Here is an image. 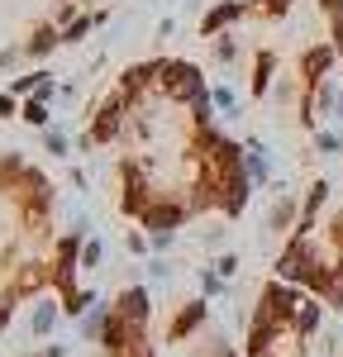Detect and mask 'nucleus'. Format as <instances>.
Listing matches in <instances>:
<instances>
[{"label": "nucleus", "mask_w": 343, "mask_h": 357, "mask_svg": "<svg viewBox=\"0 0 343 357\" xmlns=\"http://www.w3.org/2000/svg\"><path fill=\"white\" fill-rule=\"evenodd\" d=\"M162 62H167V57H148V62H134V67L119 77V91L129 96V105H134V110L143 105V96L162 82Z\"/></svg>", "instance_id": "20e7f679"}, {"label": "nucleus", "mask_w": 343, "mask_h": 357, "mask_svg": "<svg viewBox=\"0 0 343 357\" xmlns=\"http://www.w3.org/2000/svg\"><path fill=\"white\" fill-rule=\"evenodd\" d=\"M210 100H215V110L224 119H238V91L234 86H210Z\"/></svg>", "instance_id": "412c9836"}, {"label": "nucleus", "mask_w": 343, "mask_h": 357, "mask_svg": "<svg viewBox=\"0 0 343 357\" xmlns=\"http://www.w3.org/2000/svg\"><path fill=\"white\" fill-rule=\"evenodd\" d=\"M43 148H48L53 158H67V148H72V138H67V129H57V124H48V129H43Z\"/></svg>", "instance_id": "a878e982"}, {"label": "nucleus", "mask_w": 343, "mask_h": 357, "mask_svg": "<svg viewBox=\"0 0 343 357\" xmlns=\"http://www.w3.org/2000/svg\"><path fill=\"white\" fill-rule=\"evenodd\" d=\"M324 257L343 267V205L329 215V224H324Z\"/></svg>", "instance_id": "f3484780"}, {"label": "nucleus", "mask_w": 343, "mask_h": 357, "mask_svg": "<svg viewBox=\"0 0 343 357\" xmlns=\"http://www.w3.org/2000/svg\"><path fill=\"white\" fill-rule=\"evenodd\" d=\"M210 53H215L220 67H234V62H238V38H234V33H215V38H210Z\"/></svg>", "instance_id": "aec40b11"}, {"label": "nucleus", "mask_w": 343, "mask_h": 357, "mask_svg": "<svg viewBox=\"0 0 343 357\" xmlns=\"http://www.w3.org/2000/svg\"><path fill=\"white\" fill-rule=\"evenodd\" d=\"M224 276L215 272V267H200V296H205V301H220V296H224Z\"/></svg>", "instance_id": "b1692460"}, {"label": "nucleus", "mask_w": 343, "mask_h": 357, "mask_svg": "<svg viewBox=\"0 0 343 357\" xmlns=\"http://www.w3.org/2000/svg\"><path fill=\"white\" fill-rule=\"evenodd\" d=\"M114 357H153V348L143 343V348H134V353H114Z\"/></svg>", "instance_id": "79ce46f5"}, {"label": "nucleus", "mask_w": 343, "mask_h": 357, "mask_svg": "<svg viewBox=\"0 0 343 357\" xmlns=\"http://www.w3.org/2000/svg\"><path fill=\"white\" fill-rule=\"evenodd\" d=\"M20 119H24V124H33V129H48V124H53V114H48V105H43V100H24Z\"/></svg>", "instance_id": "393cba45"}, {"label": "nucleus", "mask_w": 343, "mask_h": 357, "mask_svg": "<svg viewBox=\"0 0 343 357\" xmlns=\"http://www.w3.org/2000/svg\"><path fill=\"white\" fill-rule=\"evenodd\" d=\"M291 5H296V0H253V15H267V20H282V15H291Z\"/></svg>", "instance_id": "cd10ccee"}, {"label": "nucleus", "mask_w": 343, "mask_h": 357, "mask_svg": "<svg viewBox=\"0 0 343 357\" xmlns=\"http://www.w3.org/2000/svg\"><path fill=\"white\" fill-rule=\"evenodd\" d=\"M24 357H72L67 343H48V348H38V353H24Z\"/></svg>", "instance_id": "4c0bfd02"}, {"label": "nucleus", "mask_w": 343, "mask_h": 357, "mask_svg": "<svg viewBox=\"0 0 343 357\" xmlns=\"http://www.w3.org/2000/svg\"><path fill=\"white\" fill-rule=\"evenodd\" d=\"M319 353H324V357H339L343 353V329H329V333H324V348H319Z\"/></svg>", "instance_id": "72a5a7b5"}, {"label": "nucleus", "mask_w": 343, "mask_h": 357, "mask_svg": "<svg viewBox=\"0 0 343 357\" xmlns=\"http://www.w3.org/2000/svg\"><path fill=\"white\" fill-rule=\"evenodd\" d=\"M329 43H334V53L343 57V20H329Z\"/></svg>", "instance_id": "58836bf2"}, {"label": "nucleus", "mask_w": 343, "mask_h": 357, "mask_svg": "<svg viewBox=\"0 0 343 357\" xmlns=\"http://www.w3.org/2000/svg\"><path fill=\"white\" fill-rule=\"evenodd\" d=\"M105 20H110V10H91V15H77L72 24L62 29V43H82L86 33H91V29H100Z\"/></svg>", "instance_id": "dca6fc26"}, {"label": "nucleus", "mask_w": 343, "mask_h": 357, "mask_svg": "<svg viewBox=\"0 0 343 357\" xmlns=\"http://www.w3.org/2000/svg\"><path fill=\"white\" fill-rule=\"evenodd\" d=\"M248 15H253V0H215V5L200 15V33H205V38L229 33V24H238V20H248Z\"/></svg>", "instance_id": "423d86ee"}, {"label": "nucleus", "mask_w": 343, "mask_h": 357, "mask_svg": "<svg viewBox=\"0 0 343 357\" xmlns=\"http://www.w3.org/2000/svg\"><path fill=\"white\" fill-rule=\"evenodd\" d=\"M72 234L91 238V215H86V210H72Z\"/></svg>", "instance_id": "e433bc0d"}, {"label": "nucleus", "mask_w": 343, "mask_h": 357, "mask_svg": "<svg viewBox=\"0 0 343 357\" xmlns=\"http://www.w3.org/2000/svg\"><path fill=\"white\" fill-rule=\"evenodd\" d=\"M162 91H167L172 100H196L200 91H205V72H200L196 62H186V57H167L162 62Z\"/></svg>", "instance_id": "f03ea898"}, {"label": "nucleus", "mask_w": 343, "mask_h": 357, "mask_svg": "<svg viewBox=\"0 0 343 357\" xmlns=\"http://www.w3.org/2000/svg\"><path fill=\"white\" fill-rule=\"evenodd\" d=\"M15 301H20L15 291H5V296H0V333L10 329V319H15Z\"/></svg>", "instance_id": "7c9ffc66"}, {"label": "nucleus", "mask_w": 343, "mask_h": 357, "mask_svg": "<svg viewBox=\"0 0 343 357\" xmlns=\"http://www.w3.org/2000/svg\"><path fill=\"white\" fill-rule=\"evenodd\" d=\"M186 220H191V205L186 200H167V195H153V205L139 215V224L148 234H176Z\"/></svg>", "instance_id": "7ed1b4c3"}, {"label": "nucleus", "mask_w": 343, "mask_h": 357, "mask_svg": "<svg viewBox=\"0 0 343 357\" xmlns=\"http://www.w3.org/2000/svg\"><path fill=\"white\" fill-rule=\"evenodd\" d=\"M105 262V243L100 238H86V248H82V272H96Z\"/></svg>", "instance_id": "bb28decb"}, {"label": "nucleus", "mask_w": 343, "mask_h": 357, "mask_svg": "<svg viewBox=\"0 0 343 357\" xmlns=\"http://www.w3.org/2000/svg\"><path fill=\"white\" fill-rule=\"evenodd\" d=\"M272 86H277V53H272V48H257V57H253V82H248V91L262 100Z\"/></svg>", "instance_id": "4468645a"}, {"label": "nucleus", "mask_w": 343, "mask_h": 357, "mask_svg": "<svg viewBox=\"0 0 343 357\" xmlns=\"http://www.w3.org/2000/svg\"><path fill=\"white\" fill-rule=\"evenodd\" d=\"M334 119L343 124V91H339V105H334Z\"/></svg>", "instance_id": "37998d69"}, {"label": "nucleus", "mask_w": 343, "mask_h": 357, "mask_svg": "<svg viewBox=\"0 0 343 357\" xmlns=\"http://www.w3.org/2000/svg\"><path fill=\"white\" fill-rule=\"evenodd\" d=\"M243 167H248L253 186H267V181H272V148H267L262 138H248V143H243Z\"/></svg>", "instance_id": "f8f14e48"}, {"label": "nucleus", "mask_w": 343, "mask_h": 357, "mask_svg": "<svg viewBox=\"0 0 343 357\" xmlns=\"http://www.w3.org/2000/svg\"><path fill=\"white\" fill-rule=\"evenodd\" d=\"M314 148L324 158H339L343 153V129H314Z\"/></svg>", "instance_id": "5701e85b"}, {"label": "nucleus", "mask_w": 343, "mask_h": 357, "mask_svg": "<svg viewBox=\"0 0 343 357\" xmlns=\"http://www.w3.org/2000/svg\"><path fill=\"white\" fill-rule=\"evenodd\" d=\"M148 276L153 281H172V262L167 257H148Z\"/></svg>", "instance_id": "2f4dec72"}, {"label": "nucleus", "mask_w": 343, "mask_h": 357, "mask_svg": "<svg viewBox=\"0 0 343 357\" xmlns=\"http://www.w3.org/2000/svg\"><path fill=\"white\" fill-rule=\"evenodd\" d=\"M319 10H324V20H343V0H319Z\"/></svg>", "instance_id": "ea45409f"}, {"label": "nucleus", "mask_w": 343, "mask_h": 357, "mask_svg": "<svg viewBox=\"0 0 343 357\" xmlns=\"http://www.w3.org/2000/svg\"><path fill=\"white\" fill-rule=\"evenodd\" d=\"M114 314H124V319H134V324H148V319H153V296H148V286H124V291L114 296Z\"/></svg>", "instance_id": "9b49d317"}, {"label": "nucleus", "mask_w": 343, "mask_h": 357, "mask_svg": "<svg viewBox=\"0 0 343 357\" xmlns=\"http://www.w3.org/2000/svg\"><path fill=\"white\" fill-rule=\"evenodd\" d=\"M20 57H24V43H10V48H0V72H10Z\"/></svg>", "instance_id": "f704fd0d"}, {"label": "nucleus", "mask_w": 343, "mask_h": 357, "mask_svg": "<svg viewBox=\"0 0 343 357\" xmlns=\"http://www.w3.org/2000/svg\"><path fill=\"white\" fill-rule=\"evenodd\" d=\"M172 243H176V234H148V248H153V257H162Z\"/></svg>", "instance_id": "c9c22d12"}, {"label": "nucleus", "mask_w": 343, "mask_h": 357, "mask_svg": "<svg viewBox=\"0 0 343 357\" xmlns=\"http://www.w3.org/2000/svg\"><path fill=\"white\" fill-rule=\"evenodd\" d=\"M267 234H296V224H300V200L291 191H277V200H272V210H267Z\"/></svg>", "instance_id": "9d476101"}, {"label": "nucleus", "mask_w": 343, "mask_h": 357, "mask_svg": "<svg viewBox=\"0 0 343 357\" xmlns=\"http://www.w3.org/2000/svg\"><path fill=\"white\" fill-rule=\"evenodd\" d=\"M91 305H100V296L91 291V286H77L72 296H62V314H72V319H82Z\"/></svg>", "instance_id": "a211bd4d"}, {"label": "nucleus", "mask_w": 343, "mask_h": 357, "mask_svg": "<svg viewBox=\"0 0 343 357\" xmlns=\"http://www.w3.org/2000/svg\"><path fill=\"white\" fill-rule=\"evenodd\" d=\"M57 314H62V301H53V296H33L29 319H24V333L29 338H48V333L57 329Z\"/></svg>", "instance_id": "1a4fd4ad"}, {"label": "nucleus", "mask_w": 343, "mask_h": 357, "mask_svg": "<svg viewBox=\"0 0 343 357\" xmlns=\"http://www.w3.org/2000/svg\"><path fill=\"white\" fill-rule=\"evenodd\" d=\"M205 319H210V301H205V296L176 305V314H172V324H167V343H172V348H176V343H186L196 329H205Z\"/></svg>", "instance_id": "0eeeda50"}, {"label": "nucleus", "mask_w": 343, "mask_h": 357, "mask_svg": "<svg viewBox=\"0 0 343 357\" xmlns=\"http://www.w3.org/2000/svg\"><path fill=\"white\" fill-rule=\"evenodd\" d=\"M124 248H129L134 257H153V248H148V234H129V238H124Z\"/></svg>", "instance_id": "473e14b6"}, {"label": "nucleus", "mask_w": 343, "mask_h": 357, "mask_svg": "<svg viewBox=\"0 0 343 357\" xmlns=\"http://www.w3.org/2000/svg\"><path fill=\"white\" fill-rule=\"evenodd\" d=\"M324 310H329V305L305 291V301H300V310H296V319H291V324L305 333V338H314V333H319V324H324Z\"/></svg>", "instance_id": "2eb2a0df"}, {"label": "nucleus", "mask_w": 343, "mask_h": 357, "mask_svg": "<svg viewBox=\"0 0 343 357\" xmlns=\"http://www.w3.org/2000/svg\"><path fill=\"white\" fill-rule=\"evenodd\" d=\"M224 238H229V229H210V234H205L200 243H205V248H220V243H224Z\"/></svg>", "instance_id": "a19ab883"}, {"label": "nucleus", "mask_w": 343, "mask_h": 357, "mask_svg": "<svg viewBox=\"0 0 343 357\" xmlns=\"http://www.w3.org/2000/svg\"><path fill=\"white\" fill-rule=\"evenodd\" d=\"M53 48H62V29H57V24H38L24 38V57H29V62H43Z\"/></svg>", "instance_id": "ddd939ff"}, {"label": "nucleus", "mask_w": 343, "mask_h": 357, "mask_svg": "<svg viewBox=\"0 0 343 357\" xmlns=\"http://www.w3.org/2000/svg\"><path fill=\"white\" fill-rule=\"evenodd\" d=\"M53 96H57V82H53V72H43V67H38V72H33V91H29L24 100H43V105H48Z\"/></svg>", "instance_id": "4be33fe9"}, {"label": "nucleus", "mask_w": 343, "mask_h": 357, "mask_svg": "<svg viewBox=\"0 0 343 357\" xmlns=\"http://www.w3.org/2000/svg\"><path fill=\"white\" fill-rule=\"evenodd\" d=\"M210 267H215V272L229 281V276H238V267H243V262H238V252H220V257H215Z\"/></svg>", "instance_id": "c85d7f7f"}, {"label": "nucleus", "mask_w": 343, "mask_h": 357, "mask_svg": "<svg viewBox=\"0 0 343 357\" xmlns=\"http://www.w3.org/2000/svg\"><path fill=\"white\" fill-rule=\"evenodd\" d=\"M129 114H134V105H129V96L114 86L110 96L96 105V114H91V138L96 143H114V138L124 134V124H129Z\"/></svg>", "instance_id": "f257e3e1"}, {"label": "nucleus", "mask_w": 343, "mask_h": 357, "mask_svg": "<svg viewBox=\"0 0 343 357\" xmlns=\"http://www.w3.org/2000/svg\"><path fill=\"white\" fill-rule=\"evenodd\" d=\"M105 319H110V305H91V310L82 314V338L100 343V333H105Z\"/></svg>", "instance_id": "6ab92c4d"}, {"label": "nucleus", "mask_w": 343, "mask_h": 357, "mask_svg": "<svg viewBox=\"0 0 343 357\" xmlns=\"http://www.w3.org/2000/svg\"><path fill=\"white\" fill-rule=\"evenodd\" d=\"M119 181H124V200H119V210L139 220L143 210L153 205V186H148L143 167H139V162H119Z\"/></svg>", "instance_id": "39448f33"}, {"label": "nucleus", "mask_w": 343, "mask_h": 357, "mask_svg": "<svg viewBox=\"0 0 343 357\" xmlns=\"http://www.w3.org/2000/svg\"><path fill=\"white\" fill-rule=\"evenodd\" d=\"M77 15H82V10H77V0H62V5H57V15H53V24H57V29H67L72 20H77Z\"/></svg>", "instance_id": "c756f323"}, {"label": "nucleus", "mask_w": 343, "mask_h": 357, "mask_svg": "<svg viewBox=\"0 0 343 357\" xmlns=\"http://www.w3.org/2000/svg\"><path fill=\"white\" fill-rule=\"evenodd\" d=\"M334 62H339V53H334V43H319V48H305V53H300V62H296V77H300V86L310 91V86H319L324 77H334Z\"/></svg>", "instance_id": "6e6552de"}]
</instances>
